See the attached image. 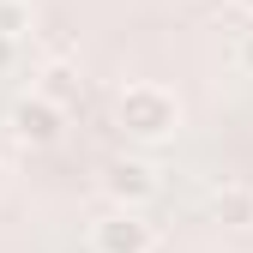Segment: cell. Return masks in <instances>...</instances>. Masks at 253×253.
<instances>
[{
    "label": "cell",
    "mask_w": 253,
    "mask_h": 253,
    "mask_svg": "<svg viewBox=\"0 0 253 253\" xmlns=\"http://www.w3.org/2000/svg\"><path fill=\"white\" fill-rule=\"evenodd\" d=\"M90 253H151V241H157V229L145 223V211H103L97 223H90Z\"/></svg>",
    "instance_id": "3957f363"
},
{
    "label": "cell",
    "mask_w": 253,
    "mask_h": 253,
    "mask_svg": "<svg viewBox=\"0 0 253 253\" xmlns=\"http://www.w3.org/2000/svg\"><path fill=\"white\" fill-rule=\"evenodd\" d=\"M235 67L253 79V30H241V42H235Z\"/></svg>",
    "instance_id": "ba28073f"
},
{
    "label": "cell",
    "mask_w": 253,
    "mask_h": 253,
    "mask_svg": "<svg viewBox=\"0 0 253 253\" xmlns=\"http://www.w3.org/2000/svg\"><path fill=\"white\" fill-rule=\"evenodd\" d=\"M12 67H18V42L0 37V73H12Z\"/></svg>",
    "instance_id": "9c48e42d"
},
{
    "label": "cell",
    "mask_w": 253,
    "mask_h": 253,
    "mask_svg": "<svg viewBox=\"0 0 253 253\" xmlns=\"http://www.w3.org/2000/svg\"><path fill=\"white\" fill-rule=\"evenodd\" d=\"M6 133H12L18 145H30V151H48V145H60V133H67V115L48 109L37 90H30V97H18V103L6 109Z\"/></svg>",
    "instance_id": "277c9868"
},
{
    "label": "cell",
    "mask_w": 253,
    "mask_h": 253,
    "mask_svg": "<svg viewBox=\"0 0 253 253\" xmlns=\"http://www.w3.org/2000/svg\"><path fill=\"white\" fill-rule=\"evenodd\" d=\"M115 126H121L126 139H139V145H163V139H175V126H181V103H175V90L139 79V84L121 90Z\"/></svg>",
    "instance_id": "6da1fadb"
},
{
    "label": "cell",
    "mask_w": 253,
    "mask_h": 253,
    "mask_svg": "<svg viewBox=\"0 0 253 253\" xmlns=\"http://www.w3.org/2000/svg\"><path fill=\"white\" fill-rule=\"evenodd\" d=\"M0 187H6V169H0Z\"/></svg>",
    "instance_id": "8fae6325"
},
{
    "label": "cell",
    "mask_w": 253,
    "mask_h": 253,
    "mask_svg": "<svg viewBox=\"0 0 253 253\" xmlns=\"http://www.w3.org/2000/svg\"><path fill=\"white\" fill-rule=\"evenodd\" d=\"M205 217H211V223H223V229H253V181L223 175V181L205 193Z\"/></svg>",
    "instance_id": "5b68a950"
},
{
    "label": "cell",
    "mask_w": 253,
    "mask_h": 253,
    "mask_svg": "<svg viewBox=\"0 0 253 253\" xmlns=\"http://www.w3.org/2000/svg\"><path fill=\"white\" fill-rule=\"evenodd\" d=\"M103 193L121 211H145L157 193H163V175H157L151 157H115V163L103 169Z\"/></svg>",
    "instance_id": "7a4b0ae2"
},
{
    "label": "cell",
    "mask_w": 253,
    "mask_h": 253,
    "mask_svg": "<svg viewBox=\"0 0 253 253\" xmlns=\"http://www.w3.org/2000/svg\"><path fill=\"white\" fill-rule=\"evenodd\" d=\"M229 6H241V12H253V0H229Z\"/></svg>",
    "instance_id": "30bf717a"
},
{
    "label": "cell",
    "mask_w": 253,
    "mask_h": 253,
    "mask_svg": "<svg viewBox=\"0 0 253 253\" xmlns=\"http://www.w3.org/2000/svg\"><path fill=\"white\" fill-rule=\"evenodd\" d=\"M37 97L48 109H60V115H73L84 103V73L73 67V60H48V67L37 73Z\"/></svg>",
    "instance_id": "8992f818"
},
{
    "label": "cell",
    "mask_w": 253,
    "mask_h": 253,
    "mask_svg": "<svg viewBox=\"0 0 253 253\" xmlns=\"http://www.w3.org/2000/svg\"><path fill=\"white\" fill-rule=\"evenodd\" d=\"M30 24H37V6H30V0H0V37L6 42H24Z\"/></svg>",
    "instance_id": "52a82bcc"
}]
</instances>
